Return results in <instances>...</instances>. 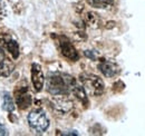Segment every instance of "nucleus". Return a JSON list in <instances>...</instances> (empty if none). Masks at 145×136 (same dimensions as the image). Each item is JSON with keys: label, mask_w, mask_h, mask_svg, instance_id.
<instances>
[{"label": "nucleus", "mask_w": 145, "mask_h": 136, "mask_svg": "<svg viewBox=\"0 0 145 136\" xmlns=\"http://www.w3.org/2000/svg\"><path fill=\"white\" fill-rule=\"evenodd\" d=\"M76 80L72 76L60 73H52L47 78V90L52 95H68Z\"/></svg>", "instance_id": "f257e3e1"}, {"label": "nucleus", "mask_w": 145, "mask_h": 136, "mask_svg": "<svg viewBox=\"0 0 145 136\" xmlns=\"http://www.w3.org/2000/svg\"><path fill=\"white\" fill-rule=\"evenodd\" d=\"M80 82L87 93H89L91 96H99L104 93L105 85L102 78H99L96 75L93 74H83L80 75Z\"/></svg>", "instance_id": "f03ea898"}, {"label": "nucleus", "mask_w": 145, "mask_h": 136, "mask_svg": "<svg viewBox=\"0 0 145 136\" xmlns=\"http://www.w3.org/2000/svg\"><path fill=\"white\" fill-rule=\"evenodd\" d=\"M28 124L37 133H44L49 127V119L42 109H35L28 115Z\"/></svg>", "instance_id": "7ed1b4c3"}, {"label": "nucleus", "mask_w": 145, "mask_h": 136, "mask_svg": "<svg viewBox=\"0 0 145 136\" xmlns=\"http://www.w3.org/2000/svg\"><path fill=\"white\" fill-rule=\"evenodd\" d=\"M58 44H59V48H60V51L61 54L69 60L72 61H76L78 60L79 58V55L76 50V48L74 47L71 40L65 37V36H59L58 37Z\"/></svg>", "instance_id": "20e7f679"}, {"label": "nucleus", "mask_w": 145, "mask_h": 136, "mask_svg": "<svg viewBox=\"0 0 145 136\" xmlns=\"http://www.w3.org/2000/svg\"><path fill=\"white\" fill-rule=\"evenodd\" d=\"M52 104L55 109L61 114L69 113L74 107L72 99H69L67 95H55V97L52 99Z\"/></svg>", "instance_id": "39448f33"}, {"label": "nucleus", "mask_w": 145, "mask_h": 136, "mask_svg": "<svg viewBox=\"0 0 145 136\" xmlns=\"http://www.w3.org/2000/svg\"><path fill=\"white\" fill-rule=\"evenodd\" d=\"M31 82H33V85L36 92H40L42 89L44 82H45L44 73H42L41 66L36 63L31 65Z\"/></svg>", "instance_id": "423d86ee"}, {"label": "nucleus", "mask_w": 145, "mask_h": 136, "mask_svg": "<svg viewBox=\"0 0 145 136\" xmlns=\"http://www.w3.org/2000/svg\"><path fill=\"white\" fill-rule=\"evenodd\" d=\"M16 104L20 109H27L31 105V95L27 92V86L16 90Z\"/></svg>", "instance_id": "0eeeda50"}, {"label": "nucleus", "mask_w": 145, "mask_h": 136, "mask_svg": "<svg viewBox=\"0 0 145 136\" xmlns=\"http://www.w3.org/2000/svg\"><path fill=\"white\" fill-rule=\"evenodd\" d=\"M14 63L6 56V54L0 49V77H8L14 71Z\"/></svg>", "instance_id": "6e6552de"}, {"label": "nucleus", "mask_w": 145, "mask_h": 136, "mask_svg": "<svg viewBox=\"0 0 145 136\" xmlns=\"http://www.w3.org/2000/svg\"><path fill=\"white\" fill-rule=\"evenodd\" d=\"M98 69L106 77H114L120 73V67L110 60H102L98 65Z\"/></svg>", "instance_id": "1a4fd4ad"}, {"label": "nucleus", "mask_w": 145, "mask_h": 136, "mask_svg": "<svg viewBox=\"0 0 145 136\" xmlns=\"http://www.w3.org/2000/svg\"><path fill=\"white\" fill-rule=\"evenodd\" d=\"M2 37H3V41H2L3 47L11 54L14 59H17L19 57V54H20L18 42L15 39H12V38H8L6 35H3Z\"/></svg>", "instance_id": "9d476101"}, {"label": "nucleus", "mask_w": 145, "mask_h": 136, "mask_svg": "<svg viewBox=\"0 0 145 136\" xmlns=\"http://www.w3.org/2000/svg\"><path fill=\"white\" fill-rule=\"evenodd\" d=\"M72 92L74 93V95L83 103V104H87V96H86V90L83 86L78 85L77 83H75L72 87Z\"/></svg>", "instance_id": "9b49d317"}, {"label": "nucleus", "mask_w": 145, "mask_h": 136, "mask_svg": "<svg viewBox=\"0 0 145 136\" xmlns=\"http://www.w3.org/2000/svg\"><path fill=\"white\" fill-rule=\"evenodd\" d=\"M2 109H5L6 112H14L15 110V103H14V99L11 97V95L8 93V92H5L2 94Z\"/></svg>", "instance_id": "f8f14e48"}, {"label": "nucleus", "mask_w": 145, "mask_h": 136, "mask_svg": "<svg viewBox=\"0 0 145 136\" xmlns=\"http://www.w3.org/2000/svg\"><path fill=\"white\" fill-rule=\"evenodd\" d=\"M87 2L95 8H107L108 6L113 5L114 0H87Z\"/></svg>", "instance_id": "ddd939ff"}, {"label": "nucleus", "mask_w": 145, "mask_h": 136, "mask_svg": "<svg viewBox=\"0 0 145 136\" xmlns=\"http://www.w3.org/2000/svg\"><path fill=\"white\" fill-rule=\"evenodd\" d=\"M0 135H8V131L2 124H0Z\"/></svg>", "instance_id": "4468645a"}]
</instances>
